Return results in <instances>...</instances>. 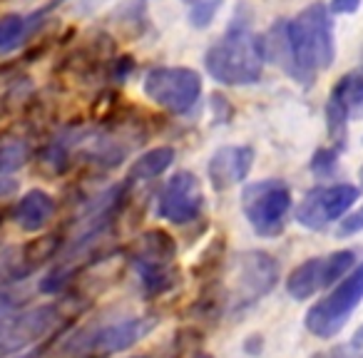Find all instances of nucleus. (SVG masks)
<instances>
[{"instance_id": "1", "label": "nucleus", "mask_w": 363, "mask_h": 358, "mask_svg": "<svg viewBox=\"0 0 363 358\" xmlns=\"http://www.w3.org/2000/svg\"><path fill=\"white\" fill-rule=\"evenodd\" d=\"M264 38L252 30L249 21L234 18L222 38L214 45H209L204 55L207 72L222 85L242 87L254 85L262 80L264 72Z\"/></svg>"}, {"instance_id": "2", "label": "nucleus", "mask_w": 363, "mask_h": 358, "mask_svg": "<svg viewBox=\"0 0 363 358\" xmlns=\"http://www.w3.org/2000/svg\"><path fill=\"white\" fill-rule=\"evenodd\" d=\"M294 57H296V82L311 85L321 70L331 67L336 57L333 40V13L323 3H311L289 21Z\"/></svg>"}, {"instance_id": "3", "label": "nucleus", "mask_w": 363, "mask_h": 358, "mask_svg": "<svg viewBox=\"0 0 363 358\" xmlns=\"http://www.w3.org/2000/svg\"><path fill=\"white\" fill-rule=\"evenodd\" d=\"M160 318L155 316H130L122 321L97 323L85 326L62 343L60 353L65 358H105L127 351L130 346L140 343L157 328Z\"/></svg>"}, {"instance_id": "4", "label": "nucleus", "mask_w": 363, "mask_h": 358, "mask_svg": "<svg viewBox=\"0 0 363 358\" xmlns=\"http://www.w3.org/2000/svg\"><path fill=\"white\" fill-rule=\"evenodd\" d=\"M291 209V189L281 179H259L244 187L242 212L259 237H279Z\"/></svg>"}, {"instance_id": "5", "label": "nucleus", "mask_w": 363, "mask_h": 358, "mask_svg": "<svg viewBox=\"0 0 363 358\" xmlns=\"http://www.w3.org/2000/svg\"><path fill=\"white\" fill-rule=\"evenodd\" d=\"M363 301V262L353 269L351 274L338 281V286L331 293L316 301L308 308L306 318V328L318 338H333L346 321L351 318V313L358 308V303Z\"/></svg>"}, {"instance_id": "6", "label": "nucleus", "mask_w": 363, "mask_h": 358, "mask_svg": "<svg viewBox=\"0 0 363 358\" xmlns=\"http://www.w3.org/2000/svg\"><path fill=\"white\" fill-rule=\"evenodd\" d=\"M279 281V264L267 252H242L234 257L229 269V293L227 301L234 311L257 303L267 296Z\"/></svg>"}, {"instance_id": "7", "label": "nucleus", "mask_w": 363, "mask_h": 358, "mask_svg": "<svg viewBox=\"0 0 363 358\" xmlns=\"http://www.w3.org/2000/svg\"><path fill=\"white\" fill-rule=\"evenodd\" d=\"M177 244L162 229H150L135 242L132 264L140 274V281L147 293H162L177 281Z\"/></svg>"}, {"instance_id": "8", "label": "nucleus", "mask_w": 363, "mask_h": 358, "mask_svg": "<svg viewBox=\"0 0 363 358\" xmlns=\"http://www.w3.org/2000/svg\"><path fill=\"white\" fill-rule=\"evenodd\" d=\"M60 323L62 311L57 303H43V306L0 316V358L23 353L33 343L50 336Z\"/></svg>"}, {"instance_id": "9", "label": "nucleus", "mask_w": 363, "mask_h": 358, "mask_svg": "<svg viewBox=\"0 0 363 358\" xmlns=\"http://www.w3.org/2000/svg\"><path fill=\"white\" fill-rule=\"evenodd\" d=\"M142 87L155 105L174 115H184L197 105L202 95V77L189 67H155L145 75Z\"/></svg>"}, {"instance_id": "10", "label": "nucleus", "mask_w": 363, "mask_h": 358, "mask_svg": "<svg viewBox=\"0 0 363 358\" xmlns=\"http://www.w3.org/2000/svg\"><path fill=\"white\" fill-rule=\"evenodd\" d=\"M356 269V254L351 249H341L328 257H313L298 264L286 279V291L296 301H306L316 291L331 286V284L341 281L346 274Z\"/></svg>"}, {"instance_id": "11", "label": "nucleus", "mask_w": 363, "mask_h": 358, "mask_svg": "<svg viewBox=\"0 0 363 358\" xmlns=\"http://www.w3.org/2000/svg\"><path fill=\"white\" fill-rule=\"evenodd\" d=\"M358 187L353 184H328V187H316L298 202L296 207V222L313 232H321L328 224L341 219L348 209L356 204Z\"/></svg>"}, {"instance_id": "12", "label": "nucleus", "mask_w": 363, "mask_h": 358, "mask_svg": "<svg viewBox=\"0 0 363 358\" xmlns=\"http://www.w3.org/2000/svg\"><path fill=\"white\" fill-rule=\"evenodd\" d=\"M204 207V192L192 172H177L157 197V214L172 224H189Z\"/></svg>"}, {"instance_id": "13", "label": "nucleus", "mask_w": 363, "mask_h": 358, "mask_svg": "<svg viewBox=\"0 0 363 358\" xmlns=\"http://www.w3.org/2000/svg\"><path fill=\"white\" fill-rule=\"evenodd\" d=\"M254 164V150L244 145H227L219 147L212 155L207 164L209 172V182L217 192L234 187V184H242L249 177Z\"/></svg>"}, {"instance_id": "14", "label": "nucleus", "mask_w": 363, "mask_h": 358, "mask_svg": "<svg viewBox=\"0 0 363 358\" xmlns=\"http://www.w3.org/2000/svg\"><path fill=\"white\" fill-rule=\"evenodd\" d=\"M52 214H55V199L43 189H30L18 199L16 209H13V219L23 232H40L50 224Z\"/></svg>"}, {"instance_id": "15", "label": "nucleus", "mask_w": 363, "mask_h": 358, "mask_svg": "<svg viewBox=\"0 0 363 358\" xmlns=\"http://www.w3.org/2000/svg\"><path fill=\"white\" fill-rule=\"evenodd\" d=\"M264 55L296 80V57H294L291 35H289V21H277L269 28V33L264 35Z\"/></svg>"}, {"instance_id": "16", "label": "nucleus", "mask_w": 363, "mask_h": 358, "mask_svg": "<svg viewBox=\"0 0 363 358\" xmlns=\"http://www.w3.org/2000/svg\"><path fill=\"white\" fill-rule=\"evenodd\" d=\"M174 162V150L172 147H155V150L140 155L130 167V182H147V179H155L160 177L167 167Z\"/></svg>"}, {"instance_id": "17", "label": "nucleus", "mask_w": 363, "mask_h": 358, "mask_svg": "<svg viewBox=\"0 0 363 358\" xmlns=\"http://www.w3.org/2000/svg\"><path fill=\"white\" fill-rule=\"evenodd\" d=\"M331 97L341 102L343 107H348V110L363 105V65L346 72V75L333 85Z\"/></svg>"}, {"instance_id": "18", "label": "nucleus", "mask_w": 363, "mask_h": 358, "mask_svg": "<svg viewBox=\"0 0 363 358\" xmlns=\"http://www.w3.org/2000/svg\"><path fill=\"white\" fill-rule=\"evenodd\" d=\"M33 23L26 16H6L0 18V52H13L26 35L30 33Z\"/></svg>"}, {"instance_id": "19", "label": "nucleus", "mask_w": 363, "mask_h": 358, "mask_svg": "<svg viewBox=\"0 0 363 358\" xmlns=\"http://www.w3.org/2000/svg\"><path fill=\"white\" fill-rule=\"evenodd\" d=\"M348 107H343L338 100H333L328 95V102H326V125H328V135H331L333 145L341 150L346 145V122H348Z\"/></svg>"}, {"instance_id": "20", "label": "nucleus", "mask_w": 363, "mask_h": 358, "mask_svg": "<svg viewBox=\"0 0 363 358\" xmlns=\"http://www.w3.org/2000/svg\"><path fill=\"white\" fill-rule=\"evenodd\" d=\"M219 8H222V0H197L192 6V11H189V26L199 28V30L209 28Z\"/></svg>"}, {"instance_id": "21", "label": "nucleus", "mask_w": 363, "mask_h": 358, "mask_svg": "<svg viewBox=\"0 0 363 358\" xmlns=\"http://www.w3.org/2000/svg\"><path fill=\"white\" fill-rule=\"evenodd\" d=\"M336 160H338V147H323V150H318L316 155H313L311 172L318 177L331 174V172L336 169Z\"/></svg>"}, {"instance_id": "22", "label": "nucleus", "mask_w": 363, "mask_h": 358, "mask_svg": "<svg viewBox=\"0 0 363 358\" xmlns=\"http://www.w3.org/2000/svg\"><path fill=\"white\" fill-rule=\"evenodd\" d=\"M26 147L23 145H6L0 147V174H6V172H13L26 162Z\"/></svg>"}, {"instance_id": "23", "label": "nucleus", "mask_w": 363, "mask_h": 358, "mask_svg": "<svg viewBox=\"0 0 363 358\" xmlns=\"http://www.w3.org/2000/svg\"><path fill=\"white\" fill-rule=\"evenodd\" d=\"M363 232V207H358L353 214H348L338 227V237H351V234Z\"/></svg>"}, {"instance_id": "24", "label": "nucleus", "mask_w": 363, "mask_h": 358, "mask_svg": "<svg viewBox=\"0 0 363 358\" xmlns=\"http://www.w3.org/2000/svg\"><path fill=\"white\" fill-rule=\"evenodd\" d=\"M358 8H361V0H331L328 11H331L333 16H351Z\"/></svg>"}, {"instance_id": "25", "label": "nucleus", "mask_w": 363, "mask_h": 358, "mask_svg": "<svg viewBox=\"0 0 363 358\" xmlns=\"http://www.w3.org/2000/svg\"><path fill=\"white\" fill-rule=\"evenodd\" d=\"M311 358H343L338 351H328V353H313Z\"/></svg>"}, {"instance_id": "26", "label": "nucleus", "mask_w": 363, "mask_h": 358, "mask_svg": "<svg viewBox=\"0 0 363 358\" xmlns=\"http://www.w3.org/2000/svg\"><path fill=\"white\" fill-rule=\"evenodd\" d=\"M353 346H363V326L361 328H358V331H356V336H353Z\"/></svg>"}, {"instance_id": "27", "label": "nucleus", "mask_w": 363, "mask_h": 358, "mask_svg": "<svg viewBox=\"0 0 363 358\" xmlns=\"http://www.w3.org/2000/svg\"><path fill=\"white\" fill-rule=\"evenodd\" d=\"M18 358H35V356H18Z\"/></svg>"}, {"instance_id": "28", "label": "nucleus", "mask_w": 363, "mask_h": 358, "mask_svg": "<svg viewBox=\"0 0 363 358\" xmlns=\"http://www.w3.org/2000/svg\"><path fill=\"white\" fill-rule=\"evenodd\" d=\"M187 3H192V6H194V3H197V0H187Z\"/></svg>"}, {"instance_id": "29", "label": "nucleus", "mask_w": 363, "mask_h": 358, "mask_svg": "<svg viewBox=\"0 0 363 358\" xmlns=\"http://www.w3.org/2000/svg\"><path fill=\"white\" fill-rule=\"evenodd\" d=\"M140 358H145V356H140Z\"/></svg>"}]
</instances>
